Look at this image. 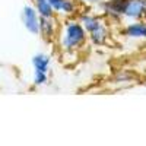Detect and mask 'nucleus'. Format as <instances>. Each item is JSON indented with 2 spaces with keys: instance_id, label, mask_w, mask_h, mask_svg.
I'll list each match as a JSON object with an SVG mask.
<instances>
[{
  "instance_id": "0eeeda50",
  "label": "nucleus",
  "mask_w": 146,
  "mask_h": 146,
  "mask_svg": "<svg viewBox=\"0 0 146 146\" xmlns=\"http://www.w3.org/2000/svg\"><path fill=\"white\" fill-rule=\"evenodd\" d=\"M89 40L94 45H98V47L105 45V42L108 40V29H107V27L104 25V23L101 27L96 28L95 31L89 32Z\"/></svg>"
},
{
  "instance_id": "1a4fd4ad",
  "label": "nucleus",
  "mask_w": 146,
  "mask_h": 146,
  "mask_svg": "<svg viewBox=\"0 0 146 146\" xmlns=\"http://www.w3.org/2000/svg\"><path fill=\"white\" fill-rule=\"evenodd\" d=\"M36 12H38L40 18H54L56 16V12L51 7V5L48 3V0H42V2L38 3H34Z\"/></svg>"
},
{
  "instance_id": "ddd939ff",
  "label": "nucleus",
  "mask_w": 146,
  "mask_h": 146,
  "mask_svg": "<svg viewBox=\"0 0 146 146\" xmlns=\"http://www.w3.org/2000/svg\"><path fill=\"white\" fill-rule=\"evenodd\" d=\"M102 0H78V3H85V5H100Z\"/></svg>"
},
{
  "instance_id": "9d476101",
  "label": "nucleus",
  "mask_w": 146,
  "mask_h": 146,
  "mask_svg": "<svg viewBox=\"0 0 146 146\" xmlns=\"http://www.w3.org/2000/svg\"><path fill=\"white\" fill-rule=\"evenodd\" d=\"M75 12H78V0H64L60 13L66 18H69V16L75 15Z\"/></svg>"
},
{
  "instance_id": "f8f14e48",
  "label": "nucleus",
  "mask_w": 146,
  "mask_h": 146,
  "mask_svg": "<svg viewBox=\"0 0 146 146\" xmlns=\"http://www.w3.org/2000/svg\"><path fill=\"white\" fill-rule=\"evenodd\" d=\"M48 3L51 5V7L54 9L56 13H60V10H62V7H63L64 0H48Z\"/></svg>"
},
{
  "instance_id": "7ed1b4c3",
  "label": "nucleus",
  "mask_w": 146,
  "mask_h": 146,
  "mask_svg": "<svg viewBox=\"0 0 146 146\" xmlns=\"http://www.w3.org/2000/svg\"><path fill=\"white\" fill-rule=\"evenodd\" d=\"M123 18L129 21L146 19V0H127Z\"/></svg>"
},
{
  "instance_id": "f257e3e1",
  "label": "nucleus",
  "mask_w": 146,
  "mask_h": 146,
  "mask_svg": "<svg viewBox=\"0 0 146 146\" xmlns=\"http://www.w3.org/2000/svg\"><path fill=\"white\" fill-rule=\"evenodd\" d=\"M88 40V32L79 21H67L60 34V45L66 50H76L80 48Z\"/></svg>"
},
{
  "instance_id": "9b49d317",
  "label": "nucleus",
  "mask_w": 146,
  "mask_h": 146,
  "mask_svg": "<svg viewBox=\"0 0 146 146\" xmlns=\"http://www.w3.org/2000/svg\"><path fill=\"white\" fill-rule=\"evenodd\" d=\"M48 82V75L47 72H41V70H35L34 73V85L35 86H42Z\"/></svg>"
},
{
  "instance_id": "20e7f679",
  "label": "nucleus",
  "mask_w": 146,
  "mask_h": 146,
  "mask_svg": "<svg viewBox=\"0 0 146 146\" xmlns=\"http://www.w3.org/2000/svg\"><path fill=\"white\" fill-rule=\"evenodd\" d=\"M123 34L130 38H146V22L145 21H131L123 28Z\"/></svg>"
},
{
  "instance_id": "f03ea898",
  "label": "nucleus",
  "mask_w": 146,
  "mask_h": 146,
  "mask_svg": "<svg viewBox=\"0 0 146 146\" xmlns=\"http://www.w3.org/2000/svg\"><path fill=\"white\" fill-rule=\"evenodd\" d=\"M22 22L25 25L27 31L32 35H40V15L36 12L35 6L27 5L22 10Z\"/></svg>"
},
{
  "instance_id": "39448f33",
  "label": "nucleus",
  "mask_w": 146,
  "mask_h": 146,
  "mask_svg": "<svg viewBox=\"0 0 146 146\" xmlns=\"http://www.w3.org/2000/svg\"><path fill=\"white\" fill-rule=\"evenodd\" d=\"M56 34V21L54 18H40V35L45 41L54 40Z\"/></svg>"
},
{
  "instance_id": "423d86ee",
  "label": "nucleus",
  "mask_w": 146,
  "mask_h": 146,
  "mask_svg": "<svg viewBox=\"0 0 146 146\" xmlns=\"http://www.w3.org/2000/svg\"><path fill=\"white\" fill-rule=\"evenodd\" d=\"M79 22L83 25L85 31H86L88 34H89V32H92V31H95L98 27H101V25H102V21H101L98 16L92 15V13H83V15L80 16Z\"/></svg>"
},
{
  "instance_id": "6e6552de",
  "label": "nucleus",
  "mask_w": 146,
  "mask_h": 146,
  "mask_svg": "<svg viewBox=\"0 0 146 146\" xmlns=\"http://www.w3.org/2000/svg\"><path fill=\"white\" fill-rule=\"evenodd\" d=\"M32 66L35 70H41V72H48V67H50V57L47 54H35L32 57Z\"/></svg>"
},
{
  "instance_id": "4468645a",
  "label": "nucleus",
  "mask_w": 146,
  "mask_h": 146,
  "mask_svg": "<svg viewBox=\"0 0 146 146\" xmlns=\"http://www.w3.org/2000/svg\"><path fill=\"white\" fill-rule=\"evenodd\" d=\"M38 2H42V0H34V3H38Z\"/></svg>"
}]
</instances>
